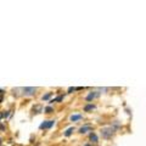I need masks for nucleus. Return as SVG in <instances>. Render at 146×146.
Here are the masks:
<instances>
[{"instance_id":"obj_14","label":"nucleus","mask_w":146,"mask_h":146,"mask_svg":"<svg viewBox=\"0 0 146 146\" xmlns=\"http://www.w3.org/2000/svg\"><path fill=\"white\" fill-rule=\"evenodd\" d=\"M85 146H89V145H85Z\"/></svg>"},{"instance_id":"obj_8","label":"nucleus","mask_w":146,"mask_h":146,"mask_svg":"<svg viewBox=\"0 0 146 146\" xmlns=\"http://www.w3.org/2000/svg\"><path fill=\"white\" fill-rule=\"evenodd\" d=\"M95 108V106L93 104H89V105H86V106L84 107V111L85 112H89V111H93V110Z\"/></svg>"},{"instance_id":"obj_13","label":"nucleus","mask_w":146,"mask_h":146,"mask_svg":"<svg viewBox=\"0 0 146 146\" xmlns=\"http://www.w3.org/2000/svg\"><path fill=\"white\" fill-rule=\"evenodd\" d=\"M7 116H9V112L7 111L5 113H1V117H7Z\"/></svg>"},{"instance_id":"obj_2","label":"nucleus","mask_w":146,"mask_h":146,"mask_svg":"<svg viewBox=\"0 0 146 146\" xmlns=\"http://www.w3.org/2000/svg\"><path fill=\"white\" fill-rule=\"evenodd\" d=\"M22 90H23V95H25V96H32V95L35 94L36 88H33V86H26V88H23Z\"/></svg>"},{"instance_id":"obj_6","label":"nucleus","mask_w":146,"mask_h":146,"mask_svg":"<svg viewBox=\"0 0 146 146\" xmlns=\"http://www.w3.org/2000/svg\"><path fill=\"white\" fill-rule=\"evenodd\" d=\"M82 118H83V116H82V115H72V116L70 117V119H71L72 122H77V121H80Z\"/></svg>"},{"instance_id":"obj_12","label":"nucleus","mask_w":146,"mask_h":146,"mask_svg":"<svg viewBox=\"0 0 146 146\" xmlns=\"http://www.w3.org/2000/svg\"><path fill=\"white\" fill-rule=\"evenodd\" d=\"M51 95H52V93H48L46 95H44V96L42 98L43 100H49L50 99V96H51Z\"/></svg>"},{"instance_id":"obj_1","label":"nucleus","mask_w":146,"mask_h":146,"mask_svg":"<svg viewBox=\"0 0 146 146\" xmlns=\"http://www.w3.org/2000/svg\"><path fill=\"white\" fill-rule=\"evenodd\" d=\"M116 133V128L112 127V125H107V127H104L101 130H100V134H101L102 139L105 140H110L113 138V135Z\"/></svg>"},{"instance_id":"obj_9","label":"nucleus","mask_w":146,"mask_h":146,"mask_svg":"<svg viewBox=\"0 0 146 146\" xmlns=\"http://www.w3.org/2000/svg\"><path fill=\"white\" fill-rule=\"evenodd\" d=\"M74 131V127H71V128H68V129L65 131V136H71V134Z\"/></svg>"},{"instance_id":"obj_7","label":"nucleus","mask_w":146,"mask_h":146,"mask_svg":"<svg viewBox=\"0 0 146 146\" xmlns=\"http://www.w3.org/2000/svg\"><path fill=\"white\" fill-rule=\"evenodd\" d=\"M90 140L93 141V143H98V141H99V139H98V135L95 134L94 131H93V133H90Z\"/></svg>"},{"instance_id":"obj_10","label":"nucleus","mask_w":146,"mask_h":146,"mask_svg":"<svg viewBox=\"0 0 146 146\" xmlns=\"http://www.w3.org/2000/svg\"><path fill=\"white\" fill-rule=\"evenodd\" d=\"M62 99H63V95H60V96H57V98H55L52 100H50V104H51V102H60V101H62Z\"/></svg>"},{"instance_id":"obj_11","label":"nucleus","mask_w":146,"mask_h":146,"mask_svg":"<svg viewBox=\"0 0 146 146\" xmlns=\"http://www.w3.org/2000/svg\"><path fill=\"white\" fill-rule=\"evenodd\" d=\"M44 111H45V113H51V112H54V108L51 106H48L44 110Z\"/></svg>"},{"instance_id":"obj_4","label":"nucleus","mask_w":146,"mask_h":146,"mask_svg":"<svg viewBox=\"0 0 146 146\" xmlns=\"http://www.w3.org/2000/svg\"><path fill=\"white\" fill-rule=\"evenodd\" d=\"M54 124H55V121L54 119H50V121L43 122L42 124L39 125V128H40V129H50V128H51Z\"/></svg>"},{"instance_id":"obj_3","label":"nucleus","mask_w":146,"mask_h":146,"mask_svg":"<svg viewBox=\"0 0 146 146\" xmlns=\"http://www.w3.org/2000/svg\"><path fill=\"white\" fill-rule=\"evenodd\" d=\"M93 133V127H91L90 124H85L83 127H80L79 129H78V133L79 134H86V133Z\"/></svg>"},{"instance_id":"obj_5","label":"nucleus","mask_w":146,"mask_h":146,"mask_svg":"<svg viewBox=\"0 0 146 146\" xmlns=\"http://www.w3.org/2000/svg\"><path fill=\"white\" fill-rule=\"evenodd\" d=\"M99 96H100V93H98V91H91V93H89L88 95H86L85 100L88 102H90V101H93L95 98H99Z\"/></svg>"}]
</instances>
